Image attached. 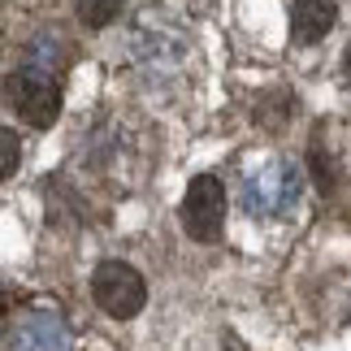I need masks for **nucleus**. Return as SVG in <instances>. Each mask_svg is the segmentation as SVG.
Segmentation results:
<instances>
[{
    "instance_id": "3",
    "label": "nucleus",
    "mask_w": 351,
    "mask_h": 351,
    "mask_svg": "<svg viewBox=\"0 0 351 351\" xmlns=\"http://www.w3.org/2000/svg\"><path fill=\"white\" fill-rule=\"evenodd\" d=\"M91 295H96V304L117 321L139 317L143 304H147V287H143L139 269L126 265V261H104L96 274H91Z\"/></svg>"
},
{
    "instance_id": "9",
    "label": "nucleus",
    "mask_w": 351,
    "mask_h": 351,
    "mask_svg": "<svg viewBox=\"0 0 351 351\" xmlns=\"http://www.w3.org/2000/svg\"><path fill=\"white\" fill-rule=\"evenodd\" d=\"M343 70H347V74H351V48H347V57H343Z\"/></svg>"
},
{
    "instance_id": "1",
    "label": "nucleus",
    "mask_w": 351,
    "mask_h": 351,
    "mask_svg": "<svg viewBox=\"0 0 351 351\" xmlns=\"http://www.w3.org/2000/svg\"><path fill=\"white\" fill-rule=\"evenodd\" d=\"M300 195H304V173L295 169L291 160H265V165H256L247 178H243V191H239L247 217H261V221L295 213Z\"/></svg>"
},
{
    "instance_id": "2",
    "label": "nucleus",
    "mask_w": 351,
    "mask_h": 351,
    "mask_svg": "<svg viewBox=\"0 0 351 351\" xmlns=\"http://www.w3.org/2000/svg\"><path fill=\"white\" fill-rule=\"evenodd\" d=\"M0 96L13 113L22 121H31V126H52L61 113V87L52 83V74H39V70H13L5 74V83H0Z\"/></svg>"
},
{
    "instance_id": "4",
    "label": "nucleus",
    "mask_w": 351,
    "mask_h": 351,
    "mask_svg": "<svg viewBox=\"0 0 351 351\" xmlns=\"http://www.w3.org/2000/svg\"><path fill=\"white\" fill-rule=\"evenodd\" d=\"M221 226H226V186L213 173H199L182 195V230L195 243H217Z\"/></svg>"
},
{
    "instance_id": "7",
    "label": "nucleus",
    "mask_w": 351,
    "mask_h": 351,
    "mask_svg": "<svg viewBox=\"0 0 351 351\" xmlns=\"http://www.w3.org/2000/svg\"><path fill=\"white\" fill-rule=\"evenodd\" d=\"M78 18H83V26H91V31H100V26H109L121 9H126V0H74Z\"/></svg>"
},
{
    "instance_id": "6",
    "label": "nucleus",
    "mask_w": 351,
    "mask_h": 351,
    "mask_svg": "<svg viewBox=\"0 0 351 351\" xmlns=\"http://www.w3.org/2000/svg\"><path fill=\"white\" fill-rule=\"evenodd\" d=\"M339 22V5L334 0H295L291 5V39L295 44H317L326 39Z\"/></svg>"
},
{
    "instance_id": "8",
    "label": "nucleus",
    "mask_w": 351,
    "mask_h": 351,
    "mask_svg": "<svg viewBox=\"0 0 351 351\" xmlns=\"http://www.w3.org/2000/svg\"><path fill=\"white\" fill-rule=\"evenodd\" d=\"M18 165H22V139H18L13 130L0 126V182H5Z\"/></svg>"
},
{
    "instance_id": "5",
    "label": "nucleus",
    "mask_w": 351,
    "mask_h": 351,
    "mask_svg": "<svg viewBox=\"0 0 351 351\" xmlns=\"http://www.w3.org/2000/svg\"><path fill=\"white\" fill-rule=\"evenodd\" d=\"M9 351H70V330L57 313H22L9 330Z\"/></svg>"
}]
</instances>
